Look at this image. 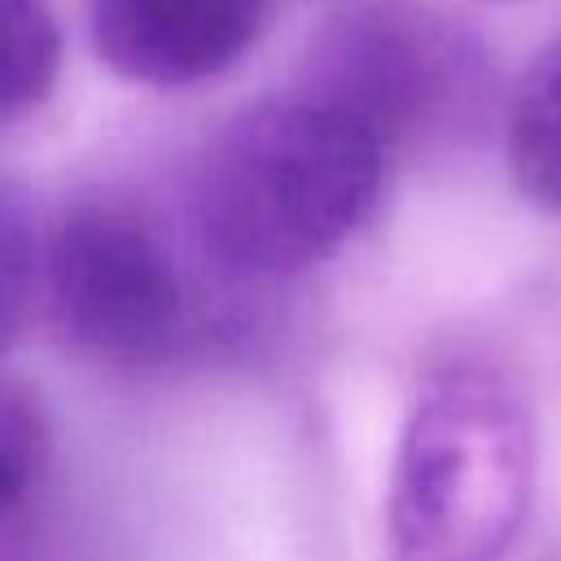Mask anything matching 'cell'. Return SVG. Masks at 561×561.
Returning a JSON list of instances; mask_svg holds the SVG:
<instances>
[{
	"mask_svg": "<svg viewBox=\"0 0 561 561\" xmlns=\"http://www.w3.org/2000/svg\"><path fill=\"white\" fill-rule=\"evenodd\" d=\"M386 140L329 96L294 92L245 105L206 149L197 224L241 272L324 263L373 210Z\"/></svg>",
	"mask_w": 561,
	"mask_h": 561,
	"instance_id": "1",
	"label": "cell"
},
{
	"mask_svg": "<svg viewBox=\"0 0 561 561\" xmlns=\"http://www.w3.org/2000/svg\"><path fill=\"white\" fill-rule=\"evenodd\" d=\"M530 495L535 421L517 386L482 364L425 377L390 465V561H504Z\"/></svg>",
	"mask_w": 561,
	"mask_h": 561,
	"instance_id": "2",
	"label": "cell"
},
{
	"mask_svg": "<svg viewBox=\"0 0 561 561\" xmlns=\"http://www.w3.org/2000/svg\"><path fill=\"white\" fill-rule=\"evenodd\" d=\"M44 294L57 333L118 368L158 364L184 329V285L162 241L123 206H70L44 250Z\"/></svg>",
	"mask_w": 561,
	"mask_h": 561,
	"instance_id": "3",
	"label": "cell"
},
{
	"mask_svg": "<svg viewBox=\"0 0 561 561\" xmlns=\"http://www.w3.org/2000/svg\"><path fill=\"white\" fill-rule=\"evenodd\" d=\"M267 0H88L96 57L140 88H193L237 66Z\"/></svg>",
	"mask_w": 561,
	"mask_h": 561,
	"instance_id": "4",
	"label": "cell"
},
{
	"mask_svg": "<svg viewBox=\"0 0 561 561\" xmlns=\"http://www.w3.org/2000/svg\"><path fill=\"white\" fill-rule=\"evenodd\" d=\"M438 39L399 9H364L329 35L316 96L364 118L390 149L438 92Z\"/></svg>",
	"mask_w": 561,
	"mask_h": 561,
	"instance_id": "5",
	"label": "cell"
},
{
	"mask_svg": "<svg viewBox=\"0 0 561 561\" xmlns=\"http://www.w3.org/2000/svg\"><path fill=\"white\" fill-rule=\"evenodd\" d=\"M504 158L517 193L530 206L561 215V39L543 44L513 88Z\"/></svg>",
	"mask_w": 561,
	"mask_h": 561,
	"instance_id": "6",
	"label": "cell"
},
{
	"mask_svg": "<svg viewBox=\"0 0 561 561\" xmlns=\"http://www.w3.org/2000/svg\"><path fill=\"white\" fill-rule=\"evenodd\" d=\"M61 75V26L48 0H0V127L35 114Z\"/></svg>",
	"mask_w": 561,
	"mask_h": 561,
	"instance_id": "7",
	"label": "cell"
},
{
	"mask_svg": "<svg viewBox=\"0 0 561 561\" xmlns=\"http://www.w3.org/2000/svg\"><path fill=\"white\" fill-rule=\"evenodd\" d=\"M44 447H48V430L39 399L26 386L0 377V517L13 513L31 491L44 465Z\"/></svg>",
	"mask_w": 561,
	"mask_h": 561,
	"instance_id": "8",
	"label": "cell"
},
{
	"mask_svg": "<svg viewBox=\"0 0 561 561\" xmlns=\"http://www.w3.org/2000/svg\"><path fill=\"white\" fill-rule=\"evenodd\" d=\"M35 298V241L22 206L0 188V351H9L26 324Z\"/></svg>",
	"mask_w": 561,
	"mask_h": 561,
	"instance_id": "9",
	"label": "cell"
}]
</instances>
